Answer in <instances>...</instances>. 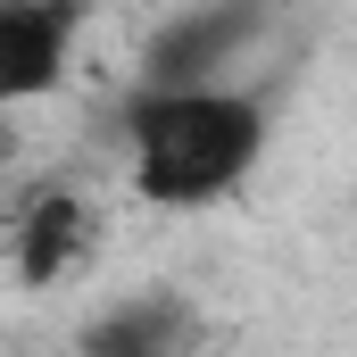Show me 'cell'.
Instances as JSON below:
<instances>
[{
	"label": "cell",
	"mask_w": 357,
	"mask_h": 357,
	"mask_svg": "<svg viewBox=\"0 0 357 357\" xmlns=\"http://www.w3.org/2000/svg\"><path fill=\"white\" fill-rule=\"evenodd\" d=\"M84 17L91 0H0V116L59 91L75 42H84Z\"/></svg>",
	"instance_id": "obj_3"
},
{
	"label": "cell",
	"mask_w": 357,
	"mask_h": 357,
	"mask_svg": "<svg viewBox=\"0 0 357 357\" xmlns=\"http://www.w3.org/2000/svg\"><path fill=\"white\" fill-rule=\"evenodd\" d=\"M125 158H133V191L150 208H216L225 191H241L250 167L266 158L274 108L241 84H199V91H150L133 84L125 108Z\"/></svg>",
	"instance_id": "obj_1"
},
{
	"label": "cell",
	"mask_w": 357,
	"mask_h": 357,
	"mask_svg": "<svg viewBox=\"0 0 357 357\" xmlns=\"http://www.w3.org/2000/svg\"><path fill=\"white\" fill-rule=\"evenodd\" d=\"M8 158H17V116H0V175H8Z\"/></svg>",
	"instance_id": "obj_6"
},
{
	"label": "cell",
	"mask_w": 357,
	"mask_h": 357,
	"mask_svg": "<svg viewBox=\"0 0 357 357\" xmlns=\"http://www.w3.org/2000/svg\"><path fill=\"white\" fill-rule=\"evenodd\" d=\"M84 357H199V307L183 299L175 282L158 291H133L116 307H100L84 324Z\"/></svg>",
	"instance_id": "obj_5"
},
{
	"label": "cell",
	"mask_w": 357,
	"mask_h": 357,
	"mask_svg": "<svg viewBox=\"0 0 357 357\" xmlns=\"http://www.w3.org/2000/svg\"><path fill=\"white\" fill-rule=\"evenodd\" d=\"M91 208L84 191H67V183H42L25 208H17V233H8V266L25 291H50V282H67V274L91 258Z\"/></svg>",
	"instance_id": "obj_4"
},
{
	"label": "cell",
	"mask_w": 357,
	"mask_h": 357,
	"mask_svg": "<svg viewBox=\"0 0 357 357\" xmlns=\"http://www.w3.org/2000/svg\"><path fill=\"white\" fill-rule=\"evenodd\" d=\"M282 0H183L175 17L142 42V84L150 91H199L233 84V67L274 33Z\"/></svg>",
	"instance_id": "obj_2"
}]
</instances>
